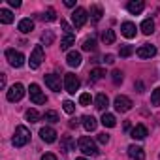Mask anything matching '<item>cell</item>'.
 Segmentation results:
<instances>
[{"label":"cell","instance_id":"obj_31","mask_svg":"<svg viewBox=\"0 0 160 160\" xmlns=\"http://www.w3.org/2000/svg\"><path fill=\"white\" fill-rule=\"evenodd\" d=\"M151 104H152L154 108L160 106V87H156V89L152 91V94H151Z\"/></svg>","mask_w":160,"mask_h":160},{"label":"cell","instance_id":"obj_40","mask_svg":"<svg viewBox=\"0 0 160 160\" xmlns=\"http://www.w3.org/2000/svg\"><path fill=\"white\" fill-rule=\"evenodd\" d=\"M98 141H100V143H104V145H106V143H108V141H109V136H108V134H106V132H104V134H98Z\"/></svg>","mask_w":160,"mask_h":160},{"label":"cell","instance_id":"obj_18","mask_svg":"<svg viewBox=\"0 0 160 160\" xmlns=\"http://www.w3.org/2000/svg\"><path fill=\"white\" fill-rule=\"evenodd\" d=\"M81 121H83V126H85L87 132H92V130H96V126H98V122H96V119H94L92 115H85Z\"/></svg>","mask_w":160,"mask_h":160},{"label":"cell","instance_id":"obj_10","mask_svg":"<svg viewBox=\"0 0 160 160\" xmlns=\"http://www.w3.org/2000/svg\"><path fill=\"white\" fill-rule=\"evenodd\" d=\"M136 53H138V57H139V58H151V57H154V55H156V47H154V45H151V43H145V45H141Z\"/></svg>","mask_w":160,"mask_h":160},{"label":"cell","instance_id":"obj_9","mask_svg":"<svg viewBox=\"0 0 160 160\" xmlns=\"http://www.w3.org/2000/svg\"><path fill=\"white\" fill-rule=\"evenodd\" d=\"M113 106H115V109H117L119 113H126V111H130V108H132V100H130L128 96H117L115 102H113Z\"/></svg>","mask_w":160,"mask_h":160},{"label":"cell","instance_id":"obj_4","mask_svg":"<svg viewBox=\"0 0 160 160\" xmlns=\"http://www.w3.org/2000/svg\"><path fill=\"white\" fill-rule=\"evenodd\" d=\"M6 58H8V62H10L13 68H21V66L25 64V55L19 53V51H15V49H8V51H6Z\"/></svg>","mask_w":160,"mask_h":160},{"label":"cell","instance_id":"obj_2","mask_svg":"<svg viewBox=\"0 0 160 160\" xmlns=\"http://www.w3.org/2000/svg\"><path fill=\"white\" fill-rule=\"evenodd\" d=\"M79 149H81V152H83V154H91V156L98 154V147H96V143H94L89 136L79 138Z\"/></svg>","mask_w":160,"mask_h":160},{"label":"cell","instance_id":"obj_23","mask_svg":"<svg viewBox=\"0 0 160 160\" xmlns=\"http://www.w3.org/2000/svg\"><path fill=\"white\" fill-rule=\"evenodd\" d=\"M102 124H104L106 128H113V126L117 124L115 115H111V113H104V115H102Z\"/></svg>","mask_w":160,"mask_h":160},{"label":"cell","instance_id":"obj_3","mask_svg":"<svg viewBox=\"0 0 160 160\" xmlns=\"http://www.w3.org/2000/svg\"><path fill=\"white\" fill-rule=\"evenodd\" d=\"M79 85H81V81H79V77L75 73H66L64 75V89H66V92L75 94V91L79 89Z\"/></svg>","mask_w":160,"mask_h":160},{"label":"cell","instance_id":"obj_38","mask_svg":"<svg viewBox=\"0 0 160 160\" xmlns=\"http://www.w3.org/2000/svg\"><path fill=\"white\" fill-rule=\"evenodd\" d=\"M62 108H64V111H66L68 115H72V113L75 111V104H73V102H70V100H66V102L62 104Z\"/></svg>","mask_w":160,"mask_h":160},{"label":"cell","instance_id":"obj_1","mask_svg":"<svg viewBox=\"0 0 160 160\" xmlns=\"http://www.w3.org/2000/svg\"><path fill=\"white\" fill-rule=\"evenodd\" d=\"M28 141H30V132H28V128H27V126H17L12 143H13L15 147H25Z\"/></svg>","mask_w":160,"mask_h":160},{"label":"cell","instance_id":"obj_28","mask_svg":"<svg viewBox=\"0 0 160 160\" xmlns=\"http://www.w3.org/2000/svg\"><path fill=\"white\" fill-rule=\"evenodd\" d=\"M106 75V70H102V68H94L92 72H91V81L94 83V81H100V79Z\"/></svg>","mask_w":160,"mask_h":160},{"label":"cell","instance_id":"obj_43","mask_svg":"<svg viewBox=\"0 0 160 160\" xmlns=\"http://www.w3.org/2000/svg\"><path fill=\"white\" fill-rule=\"evenodd\" d=\"M8 4H10L12 8H19V6H21V2H19V0H8Z\"/></svg>","mask_w":160,"mask_h":160},{"label":"cell","instance_id":"obj_24","mask_svg":"<svg viewBox=\"0 0 160 160\" xmlns=\"http://www.w3.org/2000/svg\"><path fill=\"white\" fill-rule=\"evenodd\" d=\"M0 23H4V25L13 23V13L10 10H0Z\"/></svg>","mask_w":160,"mask_h":160},{"label":"cell","instance_id":"obj_7","mask_svg":"<svg viewBox=\"0 0 160 160\" xmlns=\"http://www.w3.org/2000/svg\"><path fill=\"white\" fill-rule=\"evenodd\" d=\"M23 96H25V87H23L21 83L12 85V87H10V91L6 92V98H8L10 102H19Z\"/></svg>","mask_w":160,"mask_h":160},{"label":"cell","instance_id":"obj_12","mask_svg":"<svg viewBox=\"0 0 160 160\" xmlns=\"http://www.w3.org/2000/svg\"><path fill=\"white\" fill-rule=\"evenodd\" d=\"M45 85H47L51 91L58 92V91H60V79H58V75H53V73L45 75Z\"/></svg>","mask_w":160,"mask_h":160},{"label":"cell","instance_id":"obj_6","mask_svg":"<svg viewBox=\"0 0 160 160\" xmlns=\"http://www.w3.org/2000/svg\"><path fill=\"white\" fill-rule=\"evenodd\" d=\"M42 62H43V47H42V45H36V47L32 49V53H30L28 64H30L32 70H36V68H40Z\"/></svg>","mask_w":160,"mask_h":160},{"label":"cell","instance_id":"obj_44","mask_svg":"<svg viewBox=\"0 0 160 160\" xmlns=\"http://www.w3.org/2000/svg\"><path fill=\"white\" fill-rule=\"evenodd\" d=\"M64 4H66L68 8H73V6H75V0H64Z\"/></svg>","mask_w":160,"mask_h":160},{"label":"cell","instance_id":"obj_33","mask_svg":"<svg viewBox=\"0 0 160 160\" xmlns=\"http://www.w3.org/2000/svg\"><path fill=\"white\" fill-rule=\"evenodd\" d=\"M27 121H28V122H38V121H40V113H38L36 109H28V111H27Z\"/></svg>","mask_w":160,"mask_h":160},{"label":"cell","instance_id":"obj_20","mask_svg":"<svg viewBox=\"0 0 160 160\" xmlns=\"http://www.w3.org/2000/svg\"><path fill=\"white\" fill-rule=\"evenodd\" d=\"M94 104H96V106H94L96 109L104 111V109H106V108L109 106V100H108V96H106V94H98V96L94 98Z\"/></svg>","mask_w":160,"mask_h":160},{"label":"cell","instance_id":"obj_30","mask_svg":"<svg viewBox=\"0 0 160 160\" xmlns=\"http://www.w3.org/2000/svg\"><path fill=\"white\" fill-rule=\"evenodd\" d=\"M96 49V40L94 38H87L83 42V51H94Z\"/></svg>","mask_w":160,"mask_h":160},{"label":"cell","instance_id":"obj_21","mask_svg":"<svg viewBox=\"0 0 160 160\" xmlns=\"http://www.w3.org/2000/svg\"><path fill=\"white\" fill-rule=\"evenodd\" d=\"M32 28H34V23H32L30 19H21V21H19V30H21L23 34L32 32Z\"/></svg>","mask_w":160,"mask_h":160},{"label":"cell","instance_id":"obj_45","mask_svg":"<svg viewBox=\"0 0 160 160\" xmlns=\"http://www.w3.org/2000/svg\"><path fill=\"white\" fill-rule=\"evenodd\" d=\"M136 89H138V92H143V83L138 81V83H136Z\"/></svg>","mask_w":160,"mask_h":160},{"label":"cell","instance_id":"obj_16","mask_svg":"<svg viewBox=\"0 0 160 160\" xmlns=\"http://www.w3.org/2000/svg\"><path fill=\"white\" fill-rule=\"evenodd\" d=\"M66 62H68V66L77 68L79 64H81V53H77V51H70V53H68V57H66Z\"/></svg>","mask_w":160,"mask_h":160},{"label":"cell","instance_id":"obj_5","mask_svg":"<svg viewBox=\"0 0 160 160\" xmlns=\"http://www.w3.org/2000/svg\"><path fill=\"white\" fill-rule=\"evenodd\" d=\"M87 19H89L87 10H83V8H75V10H73V13H72V23H73L75 28H81V27L87 23Z\"/></svg>","mask_w":160,"mask_h":160},{"label":"cell","instance_id":"obj_14","mask_svg":"<svg viewBox=\"0 0 160 160\" xmlns=\"http://www.w3.org/2000/svg\"><path fill=\"white\" fill-rule=\"evenodd\" d=\"M130 136H132L134 139H145V138L149 136V132H147V126H143V124H136V126L132 128Z\"/></svg>","mask_w":160,"mask_h":160},{"label":"cell","instance_id":"obj_26","mask_svg":"<svg viewBox=\"0 0 160 160\" xmlns=\"http://www.w3.org/2000/svg\"><path fill=\"white\" fill-rule=\"evenodd\" d=\"M43 119H45L47 122H51V124H55V122H58V121H60V119H58V113H57V111H53V109L45 111V113H43Z\"/></svg>","mask_w":160,"mask_h":160},{"label":"cell","instance_id":"obj_11","mask_svg":"<svg viewBox=\"0 0 160 160\" xmlns=\"http://www.w3.org/2000/svg\"><path fill=\"white\" fill-rule=\"evenodd\" d=\"M143 8H145V4L141 2V0H130V2L126 4V10H128L132 15H139V13L143 12Z\"/></svg>","mask_w":160,"mask_h":160},{"label":"cell","instance_id":"obj_8","mask_svg":"<svg viewBox=\"0 0 160 160\" xmlns=\"http://www.w3.org/2000/svg\"><path fill=\"white\" fill-rule=\"evenodd\" d=\"M28 94H30V100L34 102V104H45L47 102V98H45V94L42 92V89H40V85H36V83H32L30 87H28Z\"/></svg>","mask_w":160,"mask_h":160},{"label":"cell","instance_id":"obj_13","mask_svg":"<svg viewBox=\"0 0 160 160\" xmlns=\"http://www.w3.org/2000/svg\"><path fill=\"white\" fill-rule=\"evenodd\" d=\"M121 32H122V36H124V38H128V40H130V38H134V36H136V32H138V30H136V25H134V23L126 21V23H122V25H121Z\"/></svg>","mask_w":160,"mask_h":160},{"label":"cell","instance_id":"obj_17","mask_svg":"<svg viewBox=\"0 0 160 160\" xmlns=\"http://www.w3.org/2000/svg\"><path fill=\"white\" fill-rule=\"evenodd\" d=\"M128 156H130L132 160H143V158H145V152H143L141 147H138V145H130V147H128Z\"/></svg>","mask_w":160,"mask_h":160},{"label":"cell","instance_id":"obj_47","mask_svg":"<svg viewBox=\"0 0 160 160\" xmlns=\"http://www.w3.org/2000/svg\"><path fill=\"white\" fill-rule=\"evenodd\" d=\"M75 160H87V158H75Z\"/></svg>","mask_w":160,"mask_h":160},{"label":"cell","instance_id":"obj_42","mask_svg":"<svg viewBox=\"0 0 160 160\" xmlns=\"http://www.w3.org/2000/svg\"><path fill=\"white\" fill-rule=\"evenodd\" d=\"M42 160H57V156H55L53 152H45V154L42 156Z\"/></svg>","mask_w":160,"mask_h":160},{"label":"cell","instance_id":"obj_39","mask_svg":"<svg viewBox=\"0 0 160 160\" xmlns=\"http://www.w3.org/2000/svg\"><path fill=\"white\" fill-rule=\"evenodd\" d=\"M60 25H62V30H64V34H73V28L66 23V21H60Z\"/></svg>","mask_w":160,"mask_h":160},{"label":"cell","instance_id":"obj_29","mask_svg":"<svg viewBox=\"0 0 160 160\" xmlns=\"http://www.w3.org/2000/svg\"><path fill=\"white\" fill-rule=\"evenodd\" d=\"M53 42H55V34H53L51 30H45V32L42 34V43H43V45H51Z\"/></svg>","mask_w":160,"mask_h":160},{"label":"cell","instance_id":"obj_19","mask_svg":"<svg viewBox=\"0 0 160 160\" xmlns=\"http://www.w3.org/2000/svg\"><path fill=\"white\" fill-rule=\"evenodd\" d=\"M73 42H75V34H64V38L60 40V49H62V51L70 49V47L73 45Z\"/></svg>","mask_w":160,"mask_h":160},{"label":"cell","instance_id":"obj_32","mask_svg":"<svg viewBox=\"0 0 160 160\" xmlns=\"http://www.w3.org/2000/svg\"><path fill=\"white\" fill-rule=\"evenodd\" d=\"M42 19H43V21H47V23L55 21V19H57V13H55V10H53V8H47V12L42 15Z\"/></svg>","mask_w":160,"mask_h":160},{"label":"cell","instance_id":"obj_34","mask_svg":"<svg viewBox=\"0 0 160 160\" xmlns=\"http://www.w3.org/2000/svg\"><path fill=\"white\" fill-rule=\"evenodd\" d=\"M62 145L66 147V151H73V149H75V141H73L70 136H66V138L62 139Z\"/></svg>","mask_w":160,"mask_h":160},{"label":"cell","instance_id":"obj_37","mask_svg":"<svg viewBox=\"0 0 160 160\" xmlns=\"http://www.w3.org/2000/svg\"><path fill=\"white\" fill-rule=\"evenodd\" d=\"M132 53H134V47H132V45H122V47H121V51H119V55H121V57H130Z\"/></svg>","mask_w":160,"mask_h":160},{"label":"cell","instance_id":"obj_27","mask_svg":"<svg viewBox=\"0 0 160 160\" xmlns=\"http://www.w3.org/2000/svg\"><path fill=\"white\" fill-rule=\"evenodd\" d=\"M102 15H104V12H102V8H100L98 4L91 6V17H92L94 21H100V19H102Z\"/></svg>","mask_w":160,"mask_h":160},{"label":"cell","instance_id":"obj_46","mask_svg":"<svg viewBox=\"0 0 160 160\" xmlns=\"http://www.w3.org/2000/svg\"><path fill=\"white\" fill-rule=\"evenodd\" d=\"M0 85H2V89L6 87V75L4 73H2V77H0Z\"/></svg>","mask_w":160,"mask_h":160},{"label":"cell","instance_id":"obj_35","mask_svg":"<svg viewBox=\"0 0 160 160\" xmlns=\"http://www.w3.org/2000/svg\"><path fill=\"white\" fill-rule=\"evenodd\" d=\"M111 79H113V83H115V85H121V83H122V72H121V70H113Z\"/></svg>","mask_w":160,"mask_h":160},{"label":"cell","instance_id":"obj_48","mask_svg":"<svg viewBox=\"0 0 160 160\" xmlns=\"http://www.w3.org/2000/svg\"><path fill=\"white\" fill-rule=\"evenodd\" d=\"M158 160H160V154H158Z\"/></svg>","mask_w":160,"mask_h":160},{"label":"cell","instance_id":"obj_25","mask_svg":"<svg viewBox=\"0 0 160 160\" xmlns=\"http://www.w3.org/2000/svg\"><path fill=\"white\" fill-rule=\"evenodd\" d=\"M102 42H104L106 45H111V43L115 42V30H111V28L106 30V32L102 34Z\"/></svg>","mask_w":160,"mask_h":160},{"label":"cell","instance_id":"obj_15","mask_svg":"<svg viewBox=\"0 0 160 160\" xmlns=\"http://www.w3.org/2000/svg\"><path fill=\"white\" fill-rule=\"evenodd\" d=\"M40 136H42V139H43L45 143H53V141L57 139V132H55L51 126L42 128V130H40Z\"/></svg>","mask_w":160,"mask_h":160},{"label":"cell","instance_id":"obj_36","mask_svg":"<svg viewBox=\"0 0 160 160\" xmlns=\"http://www.w3.org/2000/svg\"><path fill=\"white\" fill-rule=\"evenodd\" d=\"M91 102H92V96L89 92H83L81 96H79V104L81 106H91Z\"/></svg>","mask_w":160,"mask_h":160},{"label":"cell","instance_id":"obj_41","mask_svg":"<svg viewBox=\"0 0 160 160\" xmlns=\"http://www.w3.org/2000/svg\"><path fill=\"white\" fill-rule=\"evenodd\" d=\"M104 62L106 64H113L115 62V57L113 55H104Z\"/></svg>","mask_w":160,"mask_h":160},{"label":"cell","instance_id":"obj_22","mask_svg":"<svg viewBox=\"0 0 160 160\" xmlns=\"http://www.w3.org/2000/svg\"><path fill=\"white\" fill-rule=\"evenodd\" d=\"M141 32H143L145 36L152 34V32H154V21H152V19H145V21L141 23Z\"/></svg>","mask_w":160,"mask_h":160}]
</instances>
